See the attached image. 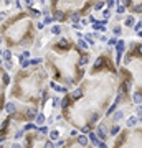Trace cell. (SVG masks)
Instances as JSON below:
<instances>
[{"label":"cell","instance_id":"cb8c5ba5","mask_svg":"<svg viewBox=\"0 0 142 148\" xmlns=\"http://www.w3.org/2000/svg\"><path fill=\"white\" fill-rule=\"evenodd\" d=\"M23 135H25V130H23V128H18V130H17V132H15V135H13V138L17 141L20 140L22 137H23Z\"/></svg>","mask_w":142,"mask_h":148},{"label":"cell","instance_id":"277c9868","mask_svg":"<svg viewBox=\"0 0 142 148\" xmlns=\"http://www.w3.org/2000/svg\"><path fill=\"white\" fill-rule=\"evenodd\" d=\"M124 51H126V41L124 40H119V43H117V46H116V64H119L121 63V58L122 54H124Z\"/></svg>","mask_w":142,"mask_h":148},{"label":"cell","instance_id":"52a82bcc","mask_svg":"<svg viewBox=\"0 0 142 148\" xmlns=\"http://www.w3.org/2000/svg\"><path fill=\"white\" fill-rule=\"evenodd\" d=\"M10 84V74L7 73V69L2 67V92H5V87Z\"/></svg>","mask_w":142,"mask_h":148},{"label":"cell","instance_id":"9c48e42d","mask_svg":"<svg viewBox=\"0 0 142 148\" xmlns=\"http://www.w3.org/2000/svg\"><path fill=\"white\" fill-rule=\"evenodd\" d=\"M137 122H139V117H137V115H131L127 120H126V127L127 128H135Z\"/></svg>","mask_w":142,"mask_h":148},{"label":"cell","instance_id":"ba28073f","mask_svg":"<svg viewBox=\"0 0 142 148\" xmlns=\"http://www.w3.org/2000/svg\"><path fill=\"white\" fill-rule=\"evenodd\" d=\"M135 18L134 15H126V18H124V25H126V28H134L135 27Z\"/></svg>","mask_w":142,"mask_h":148},{"label":"cell","instance_id":"d590c367","mask_svg":"<svg viewBox=\"0 0 142 148\" xmlns=\"http://www.w3.org/2000/svg\"><path fill=\"white\" fill-rule=\"evenodd\" d=\"M135 115L139 117V120H142V105H137V110H135Z\"/></svg>","mask_w":142,"mask_h":148},{"label":"cell","instance_id":"4fadbf2b","mask_svg":"<svg viewBox=\"0 0 142 148\" xmlns=\"http://www.w3.org/2000/svg\"><path fill=\"white\" fill-rule=\"evenodd\" d=\"M45 122H46V115L43 114V112H40V114L36 115V119H35V123H36L38 127H43Z\"/></svg>","mask_w":142,"mask_h":148},{"label":"cell","instance_id":"3957f363","mask_svg":"<svg viewBox=\"0 0 142 148\" xmlns=\"http://www.w3.org/2000/svg\"><path fill=\"white\" fill-rule=\"evenodd\" d=\"M48 137L41 135L38 130L36 132H30L25 135V148H45V141Z\"/></svg>","mask_w":142,"mask_h":148},{"label":"cell","instance_id":"83f0119b","mask_svg":"<svg viewBox=\"0 0 142 148\" xmlns=\"http://www.w3.org/2000/svg\"><path fill=\"white\" fill-rule=\"evenodd\" d=\"M30 12H32V17H33V18H38V17H40V15H43L41 13V10H38V8H30Z\"/></svg>","mask_w":142,"mask_h":148},{"label":"cell","instance_id":"d6986e66","mask_svg":"<svg viewBox=\"0 0 142 148\" xmlns=\"http://www.w3.org/2000/svg\"><path fill=\"white\" fill-rule=\"evenodd\" d=\"M122 117H124V112H122V110H117V112H114V114H112V122H114V123H117V122L121 120Z\"/></svg>","mask_w":142,"mask_h":148},{"label":"cell","instance_id":"1f68e13d","mask_svg":"<svg viewBox=\"0 0 142 148\" xmlns=\"http://www.w3.org/2000/svg\"><path fill=\"white\" fill-rule=\"evenodd\" d=\"M112 33H114L116 36H119V35L122 33V27H121V25H116V27L112 28Z\"/></svg>","mask_w":142,"mask_h":148},{"label":"cell","instance_id":"ffe728a7","mask_svg":"<svg viewBox=\"0 0 142 148\" xmlns=\"http://www.w3.org/2000/svg\"><path fill=\"white\" fill-rule=\"evenodd\" d=\"M53 89L58 92V94H68V87H66V86H60V84H56Z\"/></svg>","mask_w":142,"mask_h":148},{"label":"cell","instance_id":"836d02e7","mask_svg":"<svg viewBox=\"0 0 142 148\" xmlns=\"http://www.w3.org/2000/svg\"><path fill=\"white\" fill-rule=\"evenodd\" d=\"M96 148H108V145H106V141H102V140H98L96 141Z\"/></svg>","mask_w":142,"mask_h":148},{"label":"cell","instance_id":"6da1fadb","mask_svg":"<svg viewBox=\"0 0 142 148\" xmlns=\"http://www.w3.org/2000/svg\"><path fill=\"white\" fill-rule=\"evenodd\" d=\"M48 81V71L43 66H35L30 69H18L15 74L13 87L10 95L25 102L28 105H40L41 94L48 87L45 86Z\"/></svg>","mask_w":142,"mask_h":148},{"label":"cell","instance_id":"30bf717a","mask_svg":"<svg viewBox=\"0 0 142 148\" xmlns=\"http://www.w3.org/2000/svg\"><path fill=\"white\" fill-rule=\"evenodd\" d=\"M76 141H78V143H79L81 147H84V148H86V147L89 145V141H91V140H89V137H88V135L81 133L79 137H78V138H76Z\"/></svg>","mask_w":142,"mask_h":148},{"label":"cell","instance_id":"74e56055","mask_svg":"<svg viewBox=\"0 0 142 148\" xmlns=\"http://www.w3.org/2000/svg\"><path fill=\"white\" fill-rule=\"evenodd\" d=\"M106 5H108V8H114L116 7V0H106Z\"/></svg>","mask_w":142,"mask_h":148},{"label":"cell","instance_id":"f6af8a7d","mask_svg":"<svg viewBox=\"0 0 142 148\" xmlns=\"http://www.w3.org/2000/svg\"><path fill=\"white\" fill-rule=\"evenodd\" d=\"M43 27H45V23H41V21L36 23V28H38V30H43Z\"/></svg>","mask_w":142,"mask_h":148},{"label":"cell","instance_id":"b9f144b4","mask_svg":"<svg viewBox=\"0 0 142 148\" xmlns=\"http://www.w3.org/2000/svg\"><path fill=\"white\" fill-rule=\"evenodd\" d=\"M12 3H15L13 0H3V5H7V7H10Z\"/></svg>","mask_w":142,"mask_h":148},{"label":"cell","instance_id":"4dcf8cb0","mask_svg":"<svg viewBox=\"0 0 142 148\" xmlns=\"http://www.w3.org/2000/svg\"><path fill=\"white\" fill-rule=\"evenodd\" d=\"M116 13H117V15H122V13H126V7H124L122 3H119V5H117V8H116Z\"/></svg>","mask_w":142,"mask_h":148},{"label":"cell","instance_id":"f35d334b","mask_svg":"<svg viewBox=\"0 0 142 148\" xmlns=\"http://www.w3.org/2000/svg\"><path fill=\"white\" fill-rule=\"evenodd\" d=\"M53 21H55V18H53V17H45L43 23H45V25H50V23H53Z\"/></svg>","mask_w":142,"mask_h":148},{"label":"cell","instance_id":"ac0fdd59","mask_svg":"<svg viewBox=\"0 0 142 148\" xmlns=\"http://www.w3.org/2000/svg\"><path fill=\"white\" fill-rule=\"evenodd\" d=\"M63 148H84V147H81V145L76 141V138H75V141H73V140H71V141H66V145H65Z\"/></svg>","mask_w":142,"mask_h":148},{"label":"cell","instance_id":"8fae6325","mask_svg":"<svg viewBox=\"0 0 142 148\" xmlns=\"http://www.w3.org/2000/svg\"><path fill=\"white\" fill-rule=\"evenodd\" d=\"M60 128H51V132H50V135H48V138L50 140H53V141H58L60 140Z\"/></svg>","mask_w":142,"mask_h":148},{"label":"cell","instance_id":"603a6c76","mask_svg":"<svg viewBox=\"0 0 142 148\" xmlns=\"http://www.w3.org/2000/svg\"><path fill=\"white\" fill-rule=\"evenodd\" d=\"M38 132H40L41 135H45V137H48V135H50V132H51V130H50V128H48V125H43V127H40V128H38Z\"/></svg>","mask_w":142,"mask_h":148},{"label":"cell","instance_id":"8d00e7d4","mask_svg":"<svg viewBox=\"0 0 142 148\" xmlns=\"http://www.w3.org/2000/svg\"><path fill=\"white\" fill-rule=\"evenodd\" d=\"M104 5H106V3L99 0V2H98V3H96V5H94V10H101V8H104Z\"/></svg>","mask_w":142,"mask_h":148},{"label":"cell","instance_id":"ab89813d","mask_svg":"<svg viewBox=\"0 0 142 148\" xmlns=\"http://www.w3.org/2000/svg\"><path fill=\"white\" fill-rule=\"evenodd\" d=\"M25 3H27L30 8H33V5H35V0H25Z\"/></svg>","mask_w":142,"mask_h":148},{"label":"cell","instance_id":"5b68a950","mask_svg":"<svg viewBox=\"0 0 142 148\" xmlns=\"http://www.w3.org/2000/svg\"><path fill=\"white\" fill-rule=\"evenodd\" d=\"M94 132H96V135H98V138H99V140H102V141H106V140H108L109 132H106V127H104L102 123H99V125H98V127L94 128Z\"/></svg>","mask_w":142,"mask_h":148},{"label":"cell","instance_id":"7402d4cb","mask_svg":"<svg viewBox=\"0 0 142 148\" xmlns=\"http://www.w3.org/2000/svg\"><path fill=\"white\" fill-rule=\"evenodd\" d=\"M84 40L89 43V46H94V35L93 33H86L84 35Z\"/></svg>","mask_w":142,"mask_h":148},{"label":"cell","instance_id":"2e32d148","mask_svg":"<svg viewBox=\"0 0 142 148\" xmlns=\"http://www.w3.org/2000/svg\"><path fill=\"white\" fill-rule=\"evenodd\" d=\"M119 132H121V127H119L117 123H112L111 128H109V135H111V137H116V135H119Z\"/></svg>","mask_w":142,"mask_h":148},{"label":"cell","instance_id":"5bb4252c","mask_svg":"<svg viewBox=\"0 0 142 148\" xmlns=\"http://www.w3.org/2000/svg\"><path fill=\"white\" fill-rule=\"evenodd\" d=\"M78 48H79L81 51H88V49H89V43L84 40V38H79V40H78Z\"/></svg>","mask_w":142,"mask_h":148},{"label":"cell","instance_id":"bcb514c9","mask_svg":"<svg viewBox=\"0 0 142 148\" xmlns=\"http://www.w3.org/2000/svg\"><path fill=\"white\" fill-rule=\"evenodd\" d=\"M99 40H101V41H108V36H106V35H101V36H99Z\"/></svg>","mask_w":142,"mask_h":148},{"label":"cell","instance_id":"e0dca14e","mask_svg":"<svg viewBox=\"0 0 142 148\" xmlns=\"http://www.w3.org/2000/svg\"><path fill=\"white\" fill-rule=\"evenodd\" d=\"M69 20H71V25L73 23H81V15L78 13V12H75V13H71V17H69Z\"/></svg>","mask_w":142,"mask_h":148},{"label":"cell","instance_id":"f546056e","mask_svg":"<svg viewBox=\"0 0 142 148\" xmlns=\"http://www.w3.org/2000/svg\"><path fill=\"white\" fill-rule=\"evenodd\" d=\"M88 137H89V140L93 141V145H96V141L99 140V138H98V135H96V132H94V130H93V132H91V133H89Z\"/></svg>","mask_w":142,"mask_h":148},{"label":"cell","instance_id":"44dd1931","mask_svg":"<svg viewBox=\"0 0 142 148\" xmlns=\"http://www.w3.org/2000/svg\"><path fill=\"white\" fill-rule=\"evenodd\" d=\"M50 33H51V35H56V36H60V33H61V25H53V27L50 28Z\"/></svg>","mask_w":142,"mask_h":148},{"label":"cell","instance_id":"e575fe53","mask_svg":"<svg viewBox=\"0 0 142 148\" xmlns=\"http://www.w3.org/2000/svg\"><path fill=\"white\" fill-rule=\"evenodd\" d=\"M134 31H135V33H139V31H142V21H137V23H135Z\"/></svg>","mask_w":142,"mask_h":148},{"label":"cell","instance_id":"ee69618b","mask_svg":"<svg viewBox=\"0 0 142 148\" xmlns=\"http://www.w3.org/2000/svg\"><path fill=\"white\" fill-rule=\"evenodd\" d=\"M81 25H83V27L89 25V20H88V18H83V20H81Z\"/></svg>","mask_w":142,"mask_h":148},{"label":"cell","instance_id":"f1b7e54d","mask_svg":"<svg viewBox=\"0 0 142 148\" xmlns=\"http://www.w3.org/2000/svg\"><path fill=\"white\" fill-rule=\"evenodd\" d=\"M117 43H119V40H117L116 36H112V38L108 40V46H117Z\"/></svg>","mask_w":142,"mask_h":148},{"label":"cell","instance_id":"7dc6e473","mask_svg":"<svg viewBox=\"0 0 142 148\" xmlns=\"http://www.w3.org/2000/svg\"><path fill=\"white\" fill-rule=\"evenodd\" d=\"M38 2H41V3H45V0H38Z\"/></svg>","mask_w":142,"mask_h":148},{"label":"cell","instance_id":"4316f807","mask_svg":"<svg viewBox=\"0 0 142 148\" xmlns=\"http://www.w3.org/2000/svg\"><path fill=\"white\" fill-rule=\"evenodd\" d=\"M2 148H22V145L15 140L13 143H10V145H7V147H5V143H2Z\"/></svg>","mask_w":142,"mask_h":148},{"label":"cell","instance_id":"d6a6232c","mask_svg":"<svg viewBox=\"0 0 142 148\" xmlns=\"http://www.w3.org/2000/svg\"><path fill=\"white\" fill-rule=\"evenodd\" d=\"M2 64H3V69H7V71H10V69H12V67H13V63H12V61H7V63H2Z\"/></svg>","mask_w":142,"mask_h":148},{"label":"cell","instance_id":"7c38bea8","mask_svg":"<svg viewBox=\"0 0 142 148\" xmlns=\"http://www.w3.org/2000/svg\"><path fill=\"white\" fill-rule=\"evenodd\" d=\"M7 61H12V51L3 48L2 49V63H7Z\"/></svg>","mask_w":142,"mask_h":148},{"label":"cell","instance_id":"7bdbcfd3","mask_svg":"<svg viewBox=\"0 0 142 148\" xmlns=\"http://www.w3.org/2000/svg\"><path fill=\"white\" fill-rule=\"evenodd\" d=\"M15 7L18 8V10H22V2L20 0H15Z\"/></svg>","mask_w":142,"mask_h":148},{"label":"cell","instance_id":"7a4b0ae2","mask_svg":"<svg viewBox=\"0 0 142 148\" xmlns=\"http://www.w3.org/2000/svg\"><path fill=\"white\" fill-rule=\"evenodd\" d=\"M112 148H142V128L122 130L116 138Z\"/></svg>","mask_w":142,"mask_h":148},{"label":"cell","instance_id":"484cf974","mask_svg":"<svg viewBox=\"0 0 142 148\" xmlns=\"http://www.w3.org/2000/svg\"><path fill=\"white\" fill-rule=\"evenodd\" d=\"M111 13H112V12H111V8H104V10H102V20H109V17H111Z\"/></svg>","mask_w":142,"mask_h":148},{"label":"cell","instance_id":"d4e9b609","mask_svg":"<svg viewBox=\"0 0 142 148\" xmlns=\"http://www.w3.org/2000/svg\"><path fill=\"white\" fill-rule=\"evenodd\" d=\"M53 18H55V20H58V21H63V20H65V13H63V12H60V10H58V12H55Z\"/></svg>","mask_w":142,"mask_h":148},{"label":"cell","instance_id":"8992f818","mask_svg":"<svg viewBox=\"0 0 142 148\" xmlns=\"http://www.w3.org/2000/svg\"><path fill=\"white\" fill-rule=\"evenodd\" d=\"M106 25H108V20H98L96 23H93V30L94 31H102V35L106 33Z\"/></svg>","mask_w":142,"mask_h":148},{"label":"cell","instance_id":"9a60e30c","mask_svg":"<svg viewBox=\"0 0 142 148\" xmlns=\"http://www.w3.org/2000/svg\"><path fill=\"white\" fill-rule=\"evenodd\" d=\"M132 102H134L135 105H141L142 104V94L141 92H135V91L132 92Z\"/></svg>","mask_w":142,"mask_h":148},{"label":"cell","instance_id":"60d3db41","mask_svg":"<svg viewBox=\"0 0 142 148\" xmlns=\"http://www.w3.org/2000/svg\"><path fill=\"white\" fill-rule=\"evenodd\" d=\"M88 20H89V23H96V21H98V20L94 18V15H89V17H88Z\"/></svg>","mask_w":142,"mask_h":148}]
</instances>
